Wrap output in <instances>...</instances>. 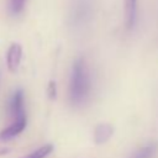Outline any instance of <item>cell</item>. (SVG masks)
I'll list each match as a JSON object with an SVG mask.
<instances>
[{"mask_svg": "<svg viewBox=\"0 0 158 158\" xmlns=\"http://www.w3.org/2000/svg\"><path fill=\"white\" fill-rule=\"evenodd\" d=\"M52 152H53V144L48 143V144H44V146H42V147L35 149L33 152L28 153V154H27L26 157H23V158H46V157H48Z\"/></svg>", "mask_w": 158, "mask_h": 158, "instance_id": "9", "label": "cell"}, {"mask_svg": "<svg viewBox=\"0 0 158 158\" xmlns=\"http://www.w3.org/2000/svg\"><path fill=\"white\" fill-rule=\"evenodd\" d=\"M27 0H10V10L12 14H20L26 4Z\"/></svg>", "mask_w": 158, "mask_h": 158, "instance_id": "10", "label": "cell"}, {"mask_svg": "<svg viewBox=\"0 0 158 158\" xmlns=\"http://www.w3.org/2000/svg\"><path fill=\"white\" fill-rule=\"evenodd\" d=\"M47 93H48V96H49L51 99H56V96H57V85H56V81L51 80V81L48 83Z\"/></svg>", "mask_w": 158, "mask_h": 158, "instance_id": "11", "label": "cell"}, {"mask_svg": "<svg viewBox=\"0 0 158 158\" xmlns=\"http://www.w3.org/2000/svg\"><path fill=\"white\" fill-rule=\"evenodd\" d=\"M26 125H27V117H26V115L14 118L12 123L9 125L6 128H4L0 132V139L7 141V139H11V138L19 136L26 128Z\"/></svg>", "mask_w": 158, "mask_h": 158, "instance_id": "3", "label": "cell"}, {"mask_svg": "<svg viewBox=\"0 0 158 158\" xmlns=\"http://www.w3.org/2000/svg\"><path fill=\"white\" fill-rule=\"evenodd\" d=\"M91 91V80L88 72L86 62L84 58L79 57L74 60L70 73V84H69V100L73 106L84 105Z\"/></svg>", "mask_w": 158, "mask_h": 158, "instance_id": "1", "label": "cell"}, {"mask_svg": "<svg viewBox=\"0 0 158 158\" xmlns=\"http://www.w3.org/2000/svg\"><path fill=\"white\" fill-rule=\"evenodd\" d=\"M94 16V0H73L69 12L70 26L78 31L85 30Z\"/></svg>", "mask_w": 158, "mask_h": 158, "instance_id": "2", "label": "cell"}, {"mask_svg": "<svg viewBox=\"0 0 158 158\" xmlns=\"http://www.w3.org/2000/svg\"><path fill=\"white\" fill-rule=\"evenodd\" d=\"M9 151H10V149H9V148H6V147H0V156L6 154Z\"/></svg>", "mask_w": 158, "mask_h": 158, "instance_id": "12", "label": "cell"}, {"mask_svg": "<svg viewBox=\"0 0 158 158\" xmlns=\"http://www.w3.org/2000/svg\"><path fill=\"white\" fill-rule=\"evenodd\" d=\"M114 126L110 123H99L94 130V142L96 144L106 143L114 135Z\"/></svg>", "mask_w": 158, "mask_h": 158, "instance_id": "7", "label": "cell"}, {"mask_svg": "<svg viewBox=\"0 0 158 158\" xmlns=\"http://www.w3.org/2000/svg\"><path fill=\"white\" fill-rule=\"evenodd\" d=\"M125 26L127 31H132L137 20V0H123Z\"/></svg>", "mask_w": 158, "mask_h": 158, "instance_id": "6", "label": "cell"}, {"mask_svg": "<svg viewBox=\"0 0 158 158\" xmlns=\"http://www.w3.org/2000/svg\"><path fill=\"white\" fill-rule=\"evenodd\" d=\"M9 107H10V112H11V115H12L14 118L26 115L23 91H22L21 89H17V90L12 94L11 100H10V104H9Z\"/></svg>", "mask_w": 158, "mask_h": 158, "instance_id": "5", "label": "cell"}, {"mask_svg": "<svg viewBox=\"0 0 158 158\" xmlns=\"http://www.w3.org/2000/svg\"><path fill=\"white\" fill-rule=\"evenodd\" d=\"M157 148H158V144L156 142H151L143 146L142 148H139L138 151H136L130 158H152L156 154Z\"/></svg>", "mask_w": 158, "mask_h": 158, "instance_id": "8", "label": "cell"}, {"mask_svg": "<svg viewBox=\"0 0 158 158\" xmlns=\"http://www.w3.org/2000/svg\"><path fill=\"white\" fill-rule=\"evenodd\" d=\"M21 58H22V47L19 43H12L9 49H7V54H6V64L10 72L15 73L21 63Z\"/></svg>", "mask_w": 158, "mask_h": 158, "instance_id": "4", "label": "cell"}]
</instances>
